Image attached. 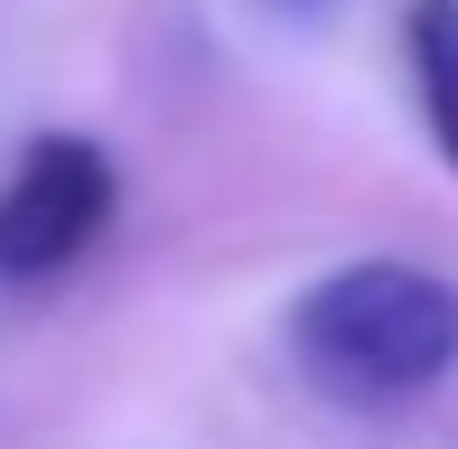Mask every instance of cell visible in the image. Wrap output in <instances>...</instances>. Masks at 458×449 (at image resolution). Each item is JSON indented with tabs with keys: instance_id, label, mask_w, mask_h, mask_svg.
Instances as JSON below:
<instances>
[{
	"instance_id": "7a4b0ae2",
	"label": "cell",
	"mask_w": 458,
	"mask_h": 449,
	"mask_svg": "<svg viewBox=\"0 0 458 449\" xmlns=\"http://www.w3.org/2000/svg\"><path fill=\"white\" fill-rule=\"evenodd\" d=\"M122 169L94 131H38L0 178V281H56L113 234Z\"/></svg>"
},
{
	"instance_id": "3957f363",
	"label": "cell",
	"mask_w": 458,
	"mask_h": 449,
	"mask_svg": "<svg viewBox=\"0 0 458 449\" xmlns=\"http://www.w3.org/2000/svg\"><path fill=\"white\" fill-rule=\"evenodd\" d=\"M403 56H411V94H421L430 140L458 169V0H411L403 10Z\"/></svg>"
},
{
	"instance_id": "6da1fadb",
	"label": "cell",
	"mask_w": 458,
	"mask_h": 449,
	"mask_svg": "<svg viewBox=\"0 0 458 449\" xmlns=\"http://www.w3.org/2000/svg\"><path fill=\"white\" fill-rule=\"evenodd\" d=\"M281 337L327 402L393 412L458 375V281L403 253H356L290 300Z\"/></svg>"
},
{
	"instance_id": "277c9868",
	"label": "cell",
	"mask_w": 458,
	"mask_h": 449,
	"mask_svg": "<svg viewBox=\"0 0 458 449\" xmlns=\"http://www.w3.org/2000/svg\"><path fill=\"white\" fill-rule=\"evenodd\" d=\"M262 10H281V19H318V10H337V0H262Z\"/></svg>"
}]
</instances>
